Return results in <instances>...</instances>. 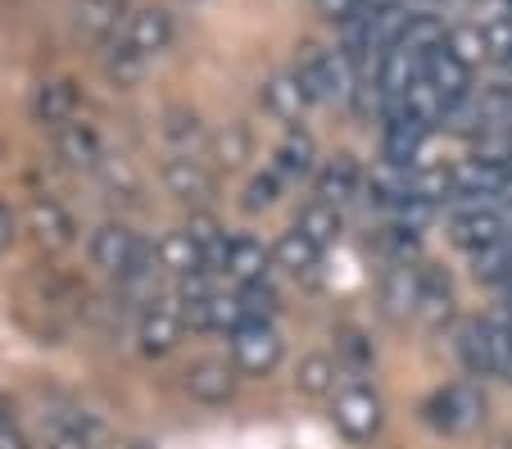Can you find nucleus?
I'll list each match as a JSON object with an SVG mask.
<instances>
[{
	"mask_svg": "<svg viewBox=\"0 0 512 449\" xmlns=\"http://www.w3.org/2000/svg\"><path fill=\"white\" fill-rule=\"evenodd\" d=\"M417 300H422V268L417 264H390L381 277V309L395 323L417 318Z\"/></svg>",
	"mask_w": 512,
	"mask_h": 449,
	"instance_id": "7",
	"label": "nucleus"
},
{
	"mask_svg": "<svg viewBox=\"0 0 512 449\" xmlns=\"http://www.w3.org/2000/svg\"><path fill=\"white\" fill-rule=\"evenodd\" d=\"M426 141H431V127L413 114H399V118L381 123V159H390V164H399V168L422 164Z\"/></svg>",
	"mask_w": 512,
	"mask_h": 449,
	"instance_id": "5",
	"label": "nucleus"
},
{
	"mask_svg": "<svg viewBox=\"0 0 512 449\" xmlns=\"http://www.w3.org/2000/svg\"><path fill=\"white\" fill-rule=\"evenodd\" d=\"M295 78L304 82V91L313 96V105H336V100H354L358 91V64L345 50H322L309 46L295 64Z\"/></svg>",
	"mask_w": 512,
	"mask_h": 449,
	"instance_id": "1",
	"label": "nucleus"
},
{
	"mask_svg": "<svg viewBox=\"0 0 512 449\" xmlns=\"http://www.w3.org/2000/svg\"><path fill=\"white\" fill-rule=\"evenodd\" d=\"M445 41H449V28H445V23L435 19V14H426V10H413V19H408V32H404V41H399V46L426 59L435 46H445Z\"/></svg>",
	"mask_w": 512,
	"mask_h": 449,
	"instance_id": "30",
	"label": "nucleus"
},
{
	"mask_svg": "<svg viewBox=\"0 0 512 449\" xmlns=\"http://www.w3.org/2000/svg\"><path fill=\"white\" fill-rule=\"evenodd\" d=\"M232 359H236V368L241 372H250V377H268L272 368L281 363V332L272 323H245V327H236L232 336Z\"/></svg>",
	"mask_w": 512,
	"mask_h": 449,
	"instance_id": "3",
	"label": "nucleus"
},
{
	"mask_svg": "<svg viewBox=\"0 0 512 449\" xmlns=\"http://www.w3.org/2000/svg\"><path fill=\"white\" fill-rule=\"evenodd\" d=\"M123 37L132 41L145 59H155L159 50H168V41H173V19H168V10H159V5H145V10L127 14Z\"/></svg>",
	"mask_w": 512,
	"mask_h": 449,
	"instance_id": "16",
	"label": "nucleus"
},
{
	"mask_svg": "<svg viewBox=\"0 0 512 449\" xmlns=\"http://www.w3.org/2000/svg\"><path fill=\"white\" fill-rule=\"evenodd\" d=\"M186 395L200 404H227L236 395V368L223 359H200L186 368Z\"/></svg>",
	"mask_w": 512,
	"mask_h": 449,
	"instance_id": "12",
	"label": "nucleus"
},
{
	"mask_svg": "<svg viewBox=\"0 0 512 449\" xmlns=\"http://www.w3.org/2000/svg\"><path fill=\"white\" fill-rule=\"evenodd\" d=\"M272 250L263 241H254V236H232V250H227V277H232L236 286H254V282H268L272 273Z\"/></svg>",
	"mask_w": 512,
	"mask_h": 449,
	"instance_id": "15",
	"label": "nucleus"
},
{
	"mask_svg": "<svg viewBox=\"0 0 512 449\" xmlns=\"http://www.w3.org/2000/svg\"><path fill=\"white\" fill-rule=\"evenodd\" d=\"M213 159H223L227 168H241L250 159V132H245V123H227L213 137Z\"/></svg>",
	"mask_w": 512,
	"mask_h": 449,
	"instance_id": "34",
	"label": "nucleus"
},
{
	"mask_svg": "<svg viewBox=\"0 0 512 449\" xmlns=\"http://www.w3.org/2000/svg\"><path fill=\"white\" fill-rule=\"evenodd\" d=\"M277 196H281V177L277 173H259V177H250V186H245V209H272L277 205Z\"/></svg>",
	"mask_w": 512,
	"mask_h": 449,
	"instance_id": "37",
	"label": "nucleus"
},
{
	"mask_svg": "<svg viewBox=\"0 0 512 449\" xmlns=\"http://www.w3.org/2000/svg\"><path fill=\"white\" fill-rule=\"evenodd\" d=\"M164 186L186 205H200V200L213 196V173L204 168V159L191 155H168L164 159Z\"/></svg>",
	"mask_w": 512,
	"mask_h": 449,
	"instance_id": "13",
	"label": "nucleus"
},
{
	"mask_svg": "<svg viewBox=\"0 0 512 449\" xmlns=\"http://www.w3.org/2000/svg\"><path fill=\"white\" fill-rule=\"evenodd\" d=\"M454 345H458V359L467 363V372H472V377H499V363H494L490 327H485V318L458 327V341Z\"/></svg>",
	"mask_w": 512,
	"mask_h": 449,
	"instance_id": "22",
	"label": "nucleus"
},
{
	"mask_svg": "<svg viewBox=\"0 0 512 449\" xmlns=\"http://www.w3.org/2000/svg\"><path fill=\"white\" fill-rule=\"evenodd\" d=\"M476 96H481L485 127H512V78L485 82V87H476Z\"/></svg>",
	"mask_w": 512,
	"mask_h": 449,
	"instance_id": "31",
	"label": "nucleus"
},
{
	"mask_svg": "<svg viewBox=\"0 0 512 449\" xmlns=\"http://www.w3.org/2000/svg\"><path fill=\"white\" fill-rule=\"evenodd\" d=\"M23 218H28V232L37 236L46 250H68L73 236H78V227H73L68 209L59 205V200H50V196H32L28 209H23Z\"/></svg>",
	"mask_w": 512,
	"mask_h": 449,
	"instance_id": "8",
	"label": "nucleus"
},
{
	"mask_svg": "<svg viewBox=\"0 0 512 449\" xmlns=\"http://www.w3.org/2000/svg\"><path fill=\"white\" fill-rule=\"evenodd\" d=\"M431 409H435V422H440L445 431H476L485 422V400H481L476 386H467V381L440 391Z\"/></svg>",
	"mask_w": 512,
	"mask_h": 449,
	"instance_id": "9",
	"label": "nucleus"
},
{
	"mask_svg": "<svg viewBox=\"0 0 512 449\" xmlns=\"http://www.w3.org/2000/svg\"><path fill=\"white\" fill-rule=\"evenodd\" d=\"M186 232H191L195 245H200L204 268H209V273H227V250H232V236L213 223L209 214H195L191 223H186Z\"/></svg>",
	"mask_w": 512,
	"mask_h": 449,
	"instance_id": "28",
	"label": "nucleus"
},
{
	"mask_svg": "<svg viewBox=\"0 0 512 449\" xmlns=\"http://www.w3.org/2000/svg\"><path fill=\"white\" fill-rule=\"evenodd\" d=\"M467 264H472L476 282L503 286V282H508V273H512V236H503V241H494V245H485V250L467 254Z\"/></svg>",
	"mask_w": 512,
	"mask_h": 449,
	"instance_id": "29",
	"label": "nucleus"
},
{
	"mask_svg": "<svg viewBox=\"0 0 512 449\" xmlns=\"http://www.w3.org/2000/svg\"><path fill=\"white\" fill-rule=\"evenodd\" d=\"M0 449H28V436L19 431V422L5 404H0Z\"/></svg>",
	"mask_w": 512,
	"mask_h": 449,
	"instance_id": "39",
	"label": "nucleus"
},
{
	"mask_svg": "<svg viewBox=\"0 0 512 449\" xmlns=\"http://www.w3.org/2000/svg\"><path fill=\"white\" fill-rule=\"evenodd\" d=\"M417 318H422L431 332H440V327L454 318V286H449V277L440 273V268H422V300H417Z\"/></svg>",
	"mask_w": 512,
	"mask_h": 449,
	"instance_id": "21",
	"label": "nucleus"
},
{
	"mask_svg": "<svg viewBox=\"0 0 512 449\" xmlns=\"http://www.w3.org/2000/svg\"><path fill=\"white\" fill-rule=\"evenodd\" d=\"M155 259H159V268H164L168 277H177V282H186V277H200V273H209V268H204V254H200V245H195V236L186 232V227H177V232H164V236H159V245H155Z\"/></svg>",
	"mask_w": 512,
	"mask_h": 449,
	"instance_id": "14",
	"label": "nucleus"
},
{
	"mask_svg": "<svg viewBox=\"0 0 512 449\" xmlns=\"http://www.w3.org/2000/svg\"><path fill=\"white\" fill-rule=\"evenodd\" d=\"M331 418H336V427L345 431L349 440H372L381 431V400L368 391V386H349V391L336 395V409H331Z\"/></svg>",
	"mask_w": 512,
	"mask_h": 449,
	"instance_id": "6",
	"label": "nucleus"
},
{
	"mask_svg": "<svg viewBox=\"0 0 512 449\" xmlns=\"http://www.w3.org/2000/svg\"><path fill=\"white\" fill-rule=\"evenodd\" d=\"M263 105H268L281 123H300L304 109L313 105V96L304 91V82L295 78V73H277V78L263 87Z\"/></svg>",
	"mask_w": 512,
	"mask_h": 449,
	"instance_id": "23",
	"label": "nucleus"
},
{
	"mask_svg": "<svg viewBox=\"0 0 512 449\" xmlns=\"http://www.w3.org/2000/svg\"><path fill=\"white\" fill-rule=\"evenodd\" d=\"M32 114L50 127L73 123V114H78V91H73V82H59V78L41 82L37 96H32Z\"/></svg>",
	"mask_w": 512,
	"mask_h": 449,
	"instance_id": "24",
	"label": "nucleus"
},
{
	"mask_svg": "<svg viewBox=\"0 0 512 449\" xmlns=\"http://www.w3.org/2000/svg\"><path fill=\"white\" fill-rule=\"evenodd\" d=\"M404 0H363V10H399Z\"/></svg>",
	"mask_w": 512,
	"mask_h": 449,
	"instance_id": "41",
	"label": "nucleus"
},
{
	"mask_svg": "<svg viewBox=\"0 0 512 449\" xmlns=\"http://www.w3.org/2000/svg\"><path fill=\"white\" fill-rule=\"evenodd\" d=\"M236 300L245 309V323H272L277 313V291L268 282H254V286H236Z\"/></svg>",
	"mask_w": 512,
	"mask_h": 449,
	"instance_id": "33",
	"label": "nucleus"
},
{
	"mask_svg": "<svg viewBox=\"0 0 512 449\" xmlns=\"http://www.w3.org/2000/svg\"><path fill=\"white\" fill-rule=\"evenodd\" d=\"M363 186H368V177H363L354 155H331L327 164L318 168V200H327V205H336V209H345L349 200L363 196Z\"/></svg>",
	"mask_w": 512,
	"mask_h": 449,
	"instance_id": "10",
	"label": "nucleus"
},
{
	"mask_svg": "<svg viewBox=\"0 0 512 449\" xmlns=\"http://www.w3.org/2000/svg\"><path fill=\"white\" fill-rule=\"evenodd\" d=\"M313 5H318V14L331 23H349L358 10H363V0H313Z\"/></svg>",
	"mask_w": 512,
	"mask_h": 449,
	"instance_id": "38",
	"label": "nucleus"
},
{
	"mask_svg": "<svg viewBox=\"0 0 512 449\" xmlns=\"http://www.w3.org/2000/svg\"><path fill=\"white\" fill-rule=\"evenodd\" d=\"M141 254H145V245L136 241V232L127 223H100L91 232V264L109 277H123Z\"/></svg>",
	"mask_w": 512,
	"mask_h": 449,
	"instance_id": "4",
	"label": "nucleus"
},
{
	"mask_svg": "<svg viewBox=\"0 0 512 449\" xmlns=\"http://www.w3.org/2000/svg\"><path fill=\"white\" fill-rule=\"evenodd\" d=\"M503 69H508V78H512V59H508V64H503Z\"/></svg>",
	"mask_w": 512,
	"mask_h": 449,
	"instance_id": "43",
	"label": "nucleus"
},
{
	"mask_svg": "<svg viewBox=\"0 0 512 449\" xmlns=\"http://www.w3.org/2000/svg\"><path fill=\"white\" fill-rule=\"evenodd\" d=\"M449 50H454L458 59H463L467 69H476L481 59H490V50H485V32H481V23H463V28H449Z\"/></svg>",
	"mask_w": 512,
	"mask_h": 449,
	"instance_id": "35",
	"label": "nucleus"
},
{
	"mask_svg": "<svg viewBox=\"0 0 512 449\" xmlns=\"http://www.w3.org/2000/svg\"><path fill=\"white\" fill-rule=\"evenodd\" d=\"M164 141L173 146V155H191V159H209L213 155V137L204 132V123L191 114V109H168Z\"/></svg>",
	"mask_w": 512,
	"mask_h": 449,
	"instance_id": "20",
	"label": "nucleus"
},
{
	"mask_svg": "<svg viewBox=\"0 0 512 449\" xmlns=\"http://www.w3.org/2000/svg\"><path fill=\"white\" fill-rule=\"evenodd\" d=\"M272 259H277V268H286L290 277H300V282H318V273H322V245L313 241V236H304L300 227H290V232L277 236Z\"/></svg>",
	"mask_w": 512,
	"mask_h": 449,
	"instance_id": "11",
	"label": "nucleus"
},
{
	"mask_svg": "<svg viewBox=\"0 0 512 449\" xmlns=\"http://www.w3.org/2000/svg\"><path fill=\"white\" fill-rule=\"evenodd\" d=\"M182 327H186V313L177 295H159L155 304H145L136 313V341H141L145 354H168L182 341Z\"/></svg>",
	"mask_w": 512,
	"mask_h": 449,
	"instance_id": "2",
	"label": "nucleus"
},
{
	"mask_svg": "<svg viewBox=\"0 0 512 449\" xmlns=\"http://www.w3.org/2000/svg\"><path fill=\"white\" fill-rule=\"evenodd\" d=\"M295 227H300L304 236H313V241H318L322 250H327V245H336V241H340V232H345V218H340V209H336V205H327V200L313 196L309 205L300 209Z\"/></svg>",
	"mask_w": 512,
	"mask_h": 449,
	"instance_id": "27",
	"label": "nucleus"
},
{
	"mask_svg": "<svg viewBox=\"0 0 512 449\" xmlns=\"http://www.w3.org/2000/svg\"><path fill=\"white\" fill-rule=\"evenodd\" d=\"M114 449H155V445H145V440H127V445H114Z\"/></svg>",
	"mask_w": 512,
	"mask_h": 449,
	"instance_id": "42",
	"label": "nucleus"
},
{
	"mask_svg": "<svg viewBox=\"0 0 512 449\" xmlns=\"http://www.w3.org/2000/svg\"><path fill=\"white\" fill-rule=\"evenodd\" d=\"M313 168H318V146H313L309 132H286V141H281L277 150H272V168L268 173H277L281 182H300V177H309Z\"/></svg>",
	"mask_w": 512,
	"mask_h": 449,
	"instance_id": "17",
	"label": "nucleus"
},
{
	"mask_svg": "<svg viewBox=\"0 0 512 449\" xmlns=\"http://www.w3.org/2000/svg\"><path fill=\"white\" fill-rule=\"evenodd\" d=\"M14 241H19V214H14V209L0 200V254L10 250Z\"/></svg>",
	"mask_w": 512,
	"mask_h": 449,
	"instance_id": "40",
	"label": "nucleus"
},
{
	"mask_svg": "<svg viewBox=\"0 0 512 449\" xmlns=\"http://www.w3.org/2000/svg\"><path fill=\"white\" fill-rule=\"evenodd\" d=\"M422 73L435 82V87H440V96H445V100H458V96H467V91H472V69H467L463 59L449 50V41H445V46H435L431 55L422 59Z\"/></svg>",
	"mask_w": 512,
	"mask_h": 449,
	"instance_id": "18",
	"label": "nucleus"
},
{
	"mask_svg": "<svg viewBox=\"0 0 512 449\" xmlns=\"http://www.w3.org/2000/svg\"><path fill=\"white\" fill-rule=\"evenodd\" d=\"M481 32H485V50H490V59L508 64V59H512V14L481 23Z\"/></svg>",
	"mask_w": 512,
	"mask_h": 449,
	"instance_id": "36",
	"label": "nucleus"
},
{
	"mask_svg": "<svg viewBox=\"0 0 512 449\" xmlns=\"http://www.w3.org/2000/svg\"><path fill=\"white\" fill-rule=\"evenodd\" d=\"M55 150H59V159H64L68 168H96L100 159H105L96 127L78 123V118H73V123H64V127H55Z\"/></svg>",
	"mask_w": 512,
	"mask_h": 449,
	"instance_id": "19",
	"label": "nucleus"
},
{
	"mask_svg": "<svg viewBox=\"0 0 512 449\" xmlns=\"http://www.w3.org/2000/svg\"><path fill=\"white\" fill-rule=\"evenodd\" d=\"M145 64H150V59H145L141 50L123 37V32H118L114 41H105V73H109V82H118V87H136V82L145 78Z\"/></svg>",
	"mask_w": 512,
	"mask_h": 449,
	"instance_id": "26",
	"label": "nucleus"
},
{
	"mask_svg": "<svg viewBox=\"0 0 512 449\" xmlns=\"http://www.w3.org/2000/svg\"><path fill=\"white\" fill-rule=\"evenodd\" d=\"M78 28L96 41H114L118 32L127 28L123 19V0H78V10H73Z\"/></svg>",
	"mask_w": 512,
	"mask_h": 449,
	"instance_id": "25",
	"label": "nucleus"
},
{
	"mask_svg": "<svg viewBox=\"0 0 512 449\" xmlns=\"http://www.w3.org/2000/svg\"><path fill=\"white\" fill-rule=\"evenodd\" d=\"M300 391L304 395H331L336 391V363L327 359V354H309V359L300 363Z\"/></svg>",
	"mask_w": 512,
	"mask_h": 449,
	"instance_id": "32",
	"label": "nucleus"
}]
</instances>
